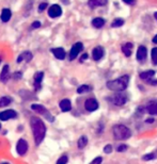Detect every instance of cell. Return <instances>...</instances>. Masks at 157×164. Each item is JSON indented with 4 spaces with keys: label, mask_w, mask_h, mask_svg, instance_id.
I'll return each mask as SVG.
<instances>
[{
    "label": "cell",
    "mask_w": 157,
    "mask_h": 164,
    "mask_svg": "<svg viewBox=\"0 0 157 164\" xmlns=\"http://www.w3.org/2000/svg\"><path fill=\"white\" fill-rule=\"evenodd\" d=\"M30 126L32 129L33 133V139L37 145H40L42 141L45 138V133H46V126L41 118L37 117H32L30 120Z\"/></svg>",
    "instance_id": "1"
},
{
    "label": "cell",
    "mask_w": 157,
    "mask_h": 164,
    "mask_svg": "<svg viewBox=\"0 0 157 164\" xmlns=\"http://www.w3.org/2000/svg\"><path fill=\"white\" fill-rule=\"evenodd\" d=\"M129 82V77L127 75L122 76V77L118 78L116 80H111V81L107 82V87L110 91L113 92H122L124 90H126L127 85Z\"/></svg>",
    "instance_id": "2"
},
{
    "label": "cell",
    "mask_w": 157,
    "mask_h": 164,
    "mask_svg": "<svg viewBox=\"0 0 157 164\" xmlns=\"http://www.w3.org/2000/svg\"><path fill=\"white\" fill-rule=\"evenodd\" d=\"M112 132H113L114 139L116 140H127L131 135V130L124 125H116L112 129Z\"/></svg>",
    "instance_id": "3"
},
{
    "label": "cell",
    "mask_w": 157,
    "mask_h": 164,
    "mask_svg": "<svg viewBox=\"0 0 157 164\" xmlns=\"http://www.w3.org/2000/svg\"><path fill=\"white\" fill-rule=\"evenodd\" d=\"M31 109H32L34 112H37V113L43 115L47 120H49V122H53V120H55V117H53V116L49 113L48 110H47L45 107H43V105H35V103H33V105H31Z\"/></svg>",
    "instance_id": "4"
},
{
    "label": "cell",
    "mask_w": 157,
    "mask_h": 164,
    "mask_svg": "<svg viewBox=\"0 0 157 164\" xmlns=\"http://www.w3.org/2000/svg\"><path fill=\"white\" fill-rule=\"evenodd\" d=\"M110 100L114 105H123L126 103L127 97H126V95H124V94L118 93V94H114V95L110 98Z\"/></svg>",
    "instance_id": "5"
},
{
    "label": "cell",
    "mask_w": 157,
    "mask_h": 164,
    "mask_svg": "<svg viewBox=\"0 0 157 164\" xmlns=\"http://www.w3.org/2000/svg\"><path fill=\"white\" fill-rule=\"evenodd\" d=\"M62 14V9L59 4H53L50 8L48 9V15L51 18H57Z\"/></svg>",
    "instance_id": "6"
},
{
    "label": "cell",
    "mask_w": 157,
    "mask_h": 164,
    "mask_svg": "<svg viewBox=\"0 0 157 164\" xmlns=\"http://www.w3.org/2000/svg\"><path fill=\"white\" fill-rule=\"evenodd\" d=\"M82 48H84V45H82L81 43H76V44H74L71 49V51H69V60L75 59V58L78 55V53L82 50Z\"/></svg>",
    "instance_id": "7"
},
{
    "label": "cell",
    "mask_w": 157,
    "mask_h": 164,
    "mask_svg": "<svg viewBox=\"0 0 157 164\" xmlns=\"http://www.w3.org/2000/svg\"><path fill=\"white\" fill-rule=\"evenodd\" d=\"M27 150H28V143H27V141H25L24 139H21V140L17 142V145H16L17 154H21V156H24L27 152Z\"/></svg>",
    "instance_id": "8"
},
{
    "label": "cell",
    "mask_w": 157,
    "mask_h": 164,
    "mask_svg": "<svg viewBox=\"0 0 157 164\" xmlns=\"http://www.w3.org/2000/svg\"><path fill=\"white\" fill-rule=\"evenodd\" d=\"M17 116V113L14 110H4V111L0 112V120H8L15 118Z\"/></svg>",
    "instance_id": "9"
},
{
    "label": "cell",
    "mask_w": 157,
    "mask_h": 164,
    "mask_svg": "<svg viewBox=\"0 0 157 164\" xmlns=\"http://www.w3.org/2000/svg\"><path fill=\"white\" fill-rule=\"evenodd\" d=\"M84 108H86V110H88V111L93 112V111H95V110H97L98 102L96 101V99H94V98H90V99H87L86 102H84Z\"/></svg>",
    "instance_id": "10"
},
{
    "label": "cell",
    "mask_w": 157,
    "mask_h": 164,
    "mask_svg": "<svg viewBox=\"0 0 157 164\" xmlns=\"http://www.w3.org/2000/svg\"><path fill=\"white\" fill-rule=\"evenodd\" d=\"M103 55H104V48L102 46L95 47L93 49V51H92V57H93V59L95 61H100L103 58Z\"/></svg>",
    "instance_id": "11"
},
{
    "label": "cell",
    "mask_w": 157,
    "mask_h": 164,
    "mask_svg": "<svg viewBox=\"0 0 157 164\" xmlns=\"http://www.w3.org/2000/svg\"><path fill=\"white\" fill-rule=\"evenodd\" d=\"M147 48L144 46H140L138 48V50H137V60L139 62H143L147 59Z\"/></svg>",
    "instance_id": "12"
},
{
    "label": "cell",
    "mask_w": 157,
    "mask_h": 164,
    "mask_svg": "<svg viewBox=\"0 0 157 164\" xmlns=\"http://www.w3.org/2000/svg\"><path fill=\"white\" fill-rule=\"evenodd\" d=\"M9 78H10V68H9V65H4L0 74V80L2 82H6Z\"/></svg>",
    "instance_id": "13"
},
{
    "label": "cell",
    "mask_w": 157,
    "mask_h": 164,
    "mask_svg": "<svg viewBox=\"0 0 157 164\" xmlns=\"http://www.w3.org/2000/svg\"><path fill=\"white\" fill-rule=\"evenodd\" d=\"M147 113H150L151 115H157V101L156 100L147 103Z\"/></svg>",
    "instance_id": "14"
},
{
    "label": "cell",
    "mask_w": 157,
    "mask_h": 164,
    "mask_svg": "<svg viewBox=\"0 0 157 164\" xmlns=\"http://www.w3.org/2000/svg\"><path fill=\"white\" fill-rule=\"evenodd\" d=\"M51 52L53 53L56 58L58 60H63L65 58V50L63 48H55V49H51Z\"/></svg>",
    "instance_id": "15"
},
{
    "label": "cell",
    "mask_w": 157,
    "mask_h": 164,
    "mask_svg": "<svg viewBox=\"0 0 157 164\" xmlns=\"http://www.w3.org/2000/svg\"><path fill=\"white\" fill-rule=\"evenodd\" d=\"M32 58H33L32 53H31L30 51H26V52L22 53L21 55H18V58H17L16 62H17V63H21L22 60H25L26 62H30L31 60H32Z\"/></svg>",
    "instance_id": "16"
},
{
    "label": "cell",
    "mask_w": 157,
    "mask_h": 164,
    "mask_svg": "<svg viewBox=\"0 0 157 164\" xmlns=\"http://www.w3.org/2000/svg\"><path fill=\"white\" fill-rule=\"evenodd\" d=\"M44 78V73L43 71H39V73H37L34 75V86L37 90H39L40 87H41V83H42V80H43Z\"/></svg>",
    "instance_id": "17"
},
{
    "label": "cell",
    "mask_w": 157,
    "mask_h": 164,
    "mask_svg": "<svg viewBox=\"0 0 157 164\" xmlns=\"http://www.w3.org/2000/svg\"><path fill=\"white\" fill-rule=\"evenodd\" d=\"M60 108H61V110L63 112H69V110L72 109V103H71V100L69 99H63L61 100L59 103Z\"/></svg>",
    "instance_id": "18"
},
{
    "label": "cell",
    "mask_w": 157,
    "mask_h": 164,
    "mask_svg": "<svg viewBox=\"0 0 157 164\" xmlns=\"http://www.w3.org/2000/svg\"><path fill=\"white\" fill-rule=\"evenodd\" d=\"M107 2H108V0H89L88 4L90 8H96V6H105V4H107Z\"/></svg>",
    "instance_id": "19"
},
{
    "label": "cell",
    "mask_w": 157,
    "mask_h": 164,
    "mask_svg": "<svg viewBox=\"0 0 157 164\" xmlns=\"http://www.w3.org/2000/svg\"><path fill=\"white\" fill-rule=\"evenodd\" d=\"M11 16H12V12L9 9H3L0 17H1V21L3 22H8L11 19Z\"/></svg>",
    "instance_id": "20"
},
{
    "label": "cell",
    "mask_w": 157,
    "mask_h": 164,
    "mask_svg": "<svg viewBox=\"0 0 157 164\" xmlns=\"http://www.w3.org/2000/svg\"><path fill=\"white\" fill-rule=\"evenodd\" d=\"M155 75V71H143V73L140 74V78L143 80H147V81H151L152 78L154 77Z\"/></svg>",
    "instance_id": "21"
},
{
    "label": "cell",
    "mask_w": 157,
    "mask_h": 164,
    "mask_svg": "<svg viewBox=\"0 0 157 164\" xmlns=\"http://www.w3.org/2000/svg\"><path fill=\"white\" fill-rule=\"evenodd\" d=\"M131 50H133V44L131 43H126L122 46V51L126 57H131Z\"/></svg>",
    "instance_id": "22"
},
{
    "label": "cell",
    "mask_w": 157,
    "mask_h": 164,
    "mask_svg": "<svg viewBox=\"0 0 157 164\" xmlns=\"http://www.w3.org/2000/svg\"><path fill=\"white\" fill-rule=\"evenodd\" d=\"M92 25H93L94 28H102L103 26L105 25V21L103 18H100V17H97V18H94L93 21H92Z\"/></svg>",
    "instance_id": "23"
},
{
    "label": "cell",
    "mask_w": 157,
    "mask_h": 164,
    "mask_svg": "<svg viewBox=\"0 0 157 164\" xmlns=\"http://www.w3.org/2000/svg\"><path fill=\"white\" fill-rule=\"evenodd\" d=\"M87 144H88V139H87V136L82 135L79 138V140H78L77 142V146L78 148H80V149H82V148H84L87 146Z\"/></svg>",
    "instance_id": "24"
},
{
    "label": "cell",
    "mask_w": 157,
    "mask_h": 164,
    "mask_svg": "<svg viewBox=\"0 0 157 164\" xmlns=\"http://www.w3.org/2000/svg\"><path fill=\"white\" fill-rule=\"evenodd\" d=\"M12 102V98L8 97V96H4V97L0 98V108L1 107H6V105H10Z\"/></svg>",
    "instance_id": "25"
},
{
    "label": "cell",
    "mask_w": 157,
    "mask_h": 164,
    "mask_svg": "<svg viewBox=\"0 0 157 164\" xmlns=\"http://www.w3.org/2000/svg\"><path fill=\"white\" fill-rule=\"evenodd\" d=\"M91 89H92L91 86H89V85H87V84H84V85H81V86L78 87V89H77V93L78 94L88 93L89 91H91Z\"/></svg>",
    "instance_id": "26"
},
{
    "label": "cell",
    "mask_w": 157,
    "mask_h": 164,
    "mask_svg": "<svg viewBox=\"0 0 157 164\" xmlns=\"http://www.w3.org/2000/svg\"><path fill=\"white\" fill-rule=\"evenodd\" d=\"M156 158H157V154H155V152H151V154H144V156L142 157V160L151 161V160H154V159H156Z\"/></svg>",
    "instance_id": "27"
},
{
    "label": "cell",
    "mask_w": 157,
    "mask_h": 164,
    "mask_svg": "<svg viewBox=\"0 0 157 164\" xmlns=\"http://www.w3.org/2000/svg\"><path fill=\"white\" fill-rule=\"evenodd\" d=\"M123 25H124V21L121 18H118V19H116V21H112L111 27L112 28H118V27H121V26H123Z\"/></svg>",
    "instance_id": "28"
},
{
    "label": "cell",
    "mask_w": 157,
    "mask_h": 164,
    "mask_svg": "<svg viewBox=\"0 0 157 164\" xmlns=\"http://www.w3.org/2000/svg\"><path fill=\"white\" fill-rule=\"evenodd\" d=\"M152 60H153V63L154 64H157V47L156 48H153V50H152Z\"/></svg>",
    "instance_id": "29"
},
{
    "label": "cell",
    "mask_w": 157,
    "mask_h": 164,
    "mask_svg": "<svg viewBox=\"0 0 157 164\" xmlns=\"http://www.w3.org/2000/svg\"><path fill=\"white\" fill-rule=\"evenodd\" d=\"M67 157L66 156H62L61 158H59V160L57 161V164H66L67 163Z\"/></svg>",
    "instance_id": "30"
},
{
    "label": "cell",
    "mask_w": 157,
    "mask_h": 164,
    "mask_svg": "<svg viewBox=\"0 0 157 164\" xmlns=\"http://www.w3.org/2000/svg\"><path fill=\"white\" fill-rule=\"evenodd\" d=\"M102 161H103V158L102 157H97V158H95L93 161H92L90 164H102Z\"/></svg>",
    "instance_id": "31"
},
{
    "label": "cell",
    "mask_w": 157,
    "mask_h": 164,
    "mask_svg": "<svg viewBox=\"0 0 157 164\" xmlns=\"http://www.w3.org/2000/svg\"><path fill=\"white\" fill-rule=\"evenodd\" d=\"M112 151V146L111 145H106L104 147V152H106V154H110Z\"/></svg>",
    "instance_id": "32"
},
{
    "label": "cell",
    "mask_w": 157,
    "mask_h": 164,
    "mask_svg": "<svg viewBox=\"0 0 157 164\" xmlns=\"http://www.w3.org/2000/svg\"><path fill=\"white\" fill-rule=\"evenodd\" d=\"M40 27H41V22H40V21H34L32 24V26H31V28L35 29V28H40Z\"/></svg>",
    "instance_id": "33"
},
{
    "label": "cell",
    "mask_w": 157,
    "mask_h": 164,
    "mask_svg": "<svg viewBox=\"0 0 157 164\" xmlns=\"http://www.w3.org/2000/svg\"><path fill=\"white\" fill-rule=\"evenodd\" d=\"M126 148H127L126 145H121V146H119V147L116 148V150H118L119 152H121V151H123V150H126Z\"/></svg>",
    "instance_id": "34"
},
{
    "label": "cell",
    "mask_w": 157,
    "mask_h": 164,
    "mask_svg": "<svg viewBox=\"0 0 157 164\" xmlns=\"http://www.w3.org/2000/svg\"><path fill=\"white\" fill-rule=\"evenodd\" d=\"M46 8H47V3H41L39 6V11L40 12H42V11H44Z\"/></svg>",
    "instance_id": "35"
},
{
    "label": "cell",
    "mask_w": 157,
    "mask_h": 164,
    "mask_svg": "<svg viewBox=\"0 0 157 164\" xmlns=\"http://www.w3.org/2000/svg\"><path fill=\"white\" fill-rule=\"evenodd\" d=\"M14 78H15V79H21V78H22V73H15L14 74Z\"/></svg>",
    "instance_id": "36"
},
{
    "label": "cell",
    "mask_w": 157,
    "mask_h": 164,
    "mask_svg": "<svg viewBox=\"0 0 157 164\" xmlns=\"http://www.w3.org/2000/svg\"><path fill=\"white\" fill-rule=\"evenodd\" d=\"M134 1L135 0H123V2H125V3H127V4H133Z\"/></svg>",
    "instance_id": "37"
},
{
    "label": "cell",
    "mask_w": 157,
    "mask_h": 164,
    "mask_svg": "<svg viewBox=\"0 0 157 164\" xmlns=\"http://www.w3.org/2000/svg\"><path fill=\"white\" fill-rule=\"evenodd\" d=\"M87 59H88V55H87V53H84V55L81 57V61H84V60H87Z\"/></svg>",
    "instance_id": "38"
},
{
    "label": "cell",
    "mask_w": 157,
    "mask_h": 164,
    "mask_svg": "<svg viewBox=\"0 0 157 164\" xmlns=\"http://www.w3.org/2000/svg\"><path fill=\"white\" fill-rule=\"evenodd\" d=\"M153 42L155 43V44H157V35H155V36L153 37Z\"/></svg>",
    "instance_id": "39"
},
{
    "label": "cell",
    "mask_w": 157,
    "mask_h": 164,
    "mask_svg": "<svg viewBox=\"0 0 157 164\" xmlns=\"http://www.w3.org/2000/svg\"><path fill=\"white\" fill-rule=\"evenodd\" d=\"M154 16H155V18H156V21H157V12L155 13V14H154Z\"/></svg>",
    "instance_id": "40"
},
{
    "label": "cell",
    "mask_w": 157,
    "mask_h": 164,
    "mask_svg": "<svg viewBox=\"0 0 157 164\" xmlns=\"http://www.w3.org/2000/svg\"><path fill=\"white\" fill-rule=\"evenodd\" d=\"M2 164H9V163H2Z\"/></svg>",
    "instance_id": "41"
},
{
    "label": "cell",
    "mask_w": 157,
    "mask_h": 164,
    "mask_svg": "<svg viewBox=\"0 0 157 164\" xmlns=\"http://www.w3.org/2000/svg\"><path fill=\"white\" fill-rule=\"evenodd\" d=\"M0 62H1V58H0Z\"/></svg>",
    "instance_id": "42"
},
{
    "label": "cell",
    "mask_w": 157,
    "mask_h": 164,
    "mask_svg": "<svg viewBox=\"0 0 157 164\" xmlns=\"http://www.w3.org/2000/svg\"><path fill=\"white\" fill-rule=\"evenodd\" d=\"M0 128H1V125H0Z\"/></svg>",
    "instance_id": "43"
}]
</instances>
